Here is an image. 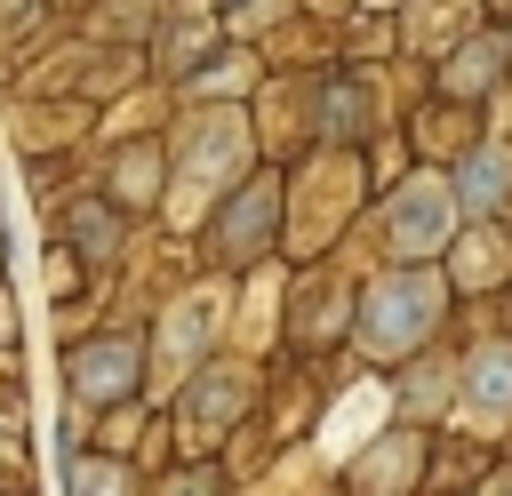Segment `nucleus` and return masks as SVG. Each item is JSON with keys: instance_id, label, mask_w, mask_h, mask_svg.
I'll return each mask as SVG.
<instances>
[{"instance_id": "39448f33", "label": "nucleus", "mask_w": 512, "mask_h": 496, "mask_svg": "<svg viewBox=\"0 0 512 496\" xmlns=\"http://www.w3.org/2000/svg\"><path fill=\"white\" fill-rule=\"evenodd\" d=\"M416 464H424V440H416V432H392V440H376V448L352 464V488H360V496H400V488L416 480Z\"/></svg>"}, {"instance_id": "7ed1b4c3", "label": "nucleus", "mask_w": 512, "mask_h": 496, "mask_svg": "<svg viewBox=\"0 0 512 496\" xmlns=\"http://www.w3.org/2000/svg\"><path fill=\"white\" fill-rule=\"evenodd\" d=\"M72 392H80L88 408L128 400V392H136V336H96V344H80V352H72Z\"/></svg>"}, {"instance_id": "1a4fd4ad", "label": "nucleus", "mask_w": 512, "mask_h": 496, "mask_svg": "<svg viewBox=\"0 0 512 496\" xmlns=\"http://www.w3.org/2000/svg\"><path fill=\"white\" fill-rule=\"evenodd\" d=\"M376 408H384V392H352V400H344V416L328 424V448H344V440H360V432L376 424Z\"/></svg>"}, {"instance_id": "9b49d317", "label": "nucleus", "mask_w": 512, "mask_h": 496, "mask_svg": "<svg viewBox=\"0 0 512 496\" xmlns=\"http://www.w3.org/2000/svg\"><path fill=\"white\" fill-rule=\"evenodd\" d=\"M232 400H240V376H216V384H200V432H216V424L232 416Z\"/></svg>"}, {"instance_id": "6e6552de", "label": "nucleus", "mask_w": 512, "mask_h": 496, "mask_svg": "<svg viewBox=\"0 0 512 496\" xmlns=\"http://www.w3.org/2000/svg\"><path fill=\"white\" fill-rule=\"evenodd\" d=\"M232 216H240V224L224 232V256H248V248L264 240V216H272V184H256V192H248V200H240Z\"/></svg>"}, {"instance_id": "2eb2a0df", "label": "nucleus", "mask_w": 512, "mask_h": 496, "mask_svg": "<svg viewBox=\"0 0 512 496\" xmlns=\"http://www.w3.org/2000/svg\"><path fill=\"white\" fill-rule=\"evenodd\" d=\"M168 496H216V480H208V472H184V480H176Z\"/></svg>"}, {"instance_id": "f8f14e48", "label": "nucleus", "mask_w": 512, "mask_h": 496, "mask_svg": "<svg viewBox=\"0 0 512 496\" xmlns=\"http://www.w3.org/2000/svg\"><path fill=\"white\" fill-rule=\"evenodd\" d=\"M496 272H504V248H496L488 232H480V240H464V280L480 288V280H496Z\"/></svg>"}, {"instance_id": "423d86ee", "label": "nucleus", "mask_w": 512, "mask_h": 496, "mask_svg": "<svg viewBox=\"0 0 512 496\" xmlns=\"http://www.w3.org/2000/svg\"><path fill=\"white\" fill-rule=\"evenodd\" d=\"M208 328H216V296H192V304H176V312H168V368L200 360Z\"/></svg>"}, {"instance_id": "20e7f679", "label": "nucleus", "mask_w": 512, "mask_h": 496, "mask_svg": "<svg viewBox=\"0 0 512 496\" xmlns=\"http://www.w3.org/2000/svg\"><path fill=\"white\" fill-rule=\"evenodd\" d=\"M464 416L472 424H512V344H480L464 360Z\"/></svg>"}, {"instance_id": "ddd939ff", "label": "nucleus", "mask_w": 512, "mask_h": 496, "mask_svg": "<svg viewBox=\"0 0 512 496\" xmlns=\"http://www.w3.org/2000/svg\"><path fill=\"white\" fill-rule=\"evenodd\" d=\"M128 488V472H112V464H80V496H120Z\"/></svg>"}, {"instance_id": "f257e3e1", "label": "nucleus", "mask_w": 512, "mask_h": 496, "mask_svg": "<svg viewBox=\"0 0 512 496\" xmlns=\"http://www.w3.org/2000/svg\"><path fill=\"white\" fill-rule=\"evenodd\" d=\"M440 328V280L416 264V272H392V280H376L368 288V304H360V352H376V360H392V352H408V344H424Z\"/></svg>"}, {"instance_id": "0eeeda50", "label": "nucleus", "mask_w": 512, "mask_h": 496, "mask_svg": "<svg viewBox=\"0 0 512 496\" xmlns=\"http://www.w3.org/2000/svg\"><path fill=\"white\" fill-rule=\"evenodd\" d=\"M456 184H464V200H472V208H496V200H504V184H512V160H504V152H472Z\"/></svg>"}, {"instance_id": "4468645a", "label": "nucleus", "mask_w": 512, "mask_h": 496, "mask_svg": "<svg viewBox=\"0 0 512 496\" xmlns=\"http://www.w3.org/2000/svg\"><path fill=\"white\" fill-rule=\"evenodd\" d=\"M80 240H88V248H112V216H104V208H80Z\"/></svg>"}, {"instance_id": "f03ea898", "label": "nucleus", "mask_w": 512, "mask_h": 496, "mask_svg": "<svg viewBox=\"0 0 512 496\" xmlns=\"http://www.w3.org/2000/svg\"><path fill=\"white\" fill-rule=\"evenodd\" d=\"M448 232H456V200H448V184H440V176H416V184L392 200V248L432 256Z\"/></svg>"}, {"instance_id": "9d476101", "label": "nucleus", "mask_w": 512, "mask_h": 496, "mask_svg": "<svg viewBox=\"0 0 512 496\" xmlns=\"http://www.w3.org/2000/svg\"><path fill=\"white\" fill-rule=\"evenodd\" d=\"M488 72H496V48L480 40V48H464V56L448 64V88H464V96H480V88H488Z\"/></svg>"}]
</instances>
